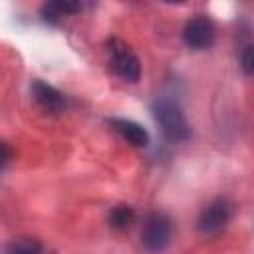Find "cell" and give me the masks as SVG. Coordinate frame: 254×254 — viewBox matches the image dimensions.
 Segmentation results:
<instances>
[{
  "label": "cell",
  "mask_w": 254,
  "mask_h": 254,
  "mask_svg": "<svg viewBox=\"0 0 254 254\" xmlns=\"http://www.w3.org/2000/svg\"><path fill=\"white\" fill-rule=\"evenodd\" d=\"M32 95H34L36 103H38L42 109L50 111V113H58V111H62V109L65 107V101H64V97H62V93H60L56 87L44 83L42 79H36V81L32 83Z\"/></svg>",
  "instance_id": "8992f818"
},
{
  "label": "cell",
  "mask_w": 254,
  "mask_h": 254,
  "mask_svg": "<svg viewBox=\"0 0 254 254\" xmlns=\"http://www.w3.org/2000/svg\"><path fill=\"white\" fill-rule=\"evenodd\" d=\"M109 52L113 58V69L119 77H123L125 81H137L141 75V65H139V58L129 50L127 44H123L121 40H111L109 42Z\"/></svg>",
  "instance_id": "3957f363"
},
{
  "label": "cell",
  "mask_w": 254,
  "mask_h": 254,
  "mask_svg": "<svg viewBox=\"0 0 254 254\" xmlns=\"http://www.w3.org/2000/svg\"><path fill=\"white\" fill-rule=\"evenodd\" d=\"M183 40L189 48L204 50L214 42V24L206 16H194L187 22L183 30Z\"/></svg>",
  "instance_id": "5b68a950"
},
{
  "label": "cell",
  "mask_w": 254,
  "mask_h": 254,
  "mask_svg": "<svg viewBox=\"0 0 254 254\" xmlns=\"http://www.w3.org/2000/svg\"><path fill=\"white\" fill-rule=\"evenodd\" d=\"M10 161V151H8V145L2 143V165L6 167V163Z\"/></svg>",
  "instance_id": "8fae6325"
},
{
  "label": "cell",
  "mask_w": 254,
  "mask_h": 254,
  "mask_svg": "<svg viewBox=\"0 0 254 254\" xmlns=\"http://www.w3.org/2000/svg\"><path fill=\"white\" fill-rule=\"evenodd\" d=\"M171 240V220L163 212H151L141 230V242L149 252H161Z\"/></svg>",
  "instance_id": "7a4b0ae2"
},
{
  "label": "cell",
  "mask_w": 254,
  "mask_h": 254,
  "mask_svg": "<svg viewBox=\"0 0 254 254\" xmlns=\"http://www.w3.org/2000/svg\"><path fill=\"white\" fill-rule=\"evenodd\" d=\"M242 65H244L246 71L254 73V48H248V50L244 52V56H242Z\"/></svg>",
  "instance_id": "30bf717a"
},
{
  "label": "cell",
  "mask_w": 254,
  "mask_h": 254,
  "mask_svg": "<svg viewBox=\"0 0 254 254\" xmlns=\"http://www.w3.org/2000/svg\"><path fill=\"white\" fill-rule=\"evenodd\" d=\"M111 125L131 145H135V147H147L149 145V133L139 123H135L131 119H111Z\"/></svg>",
  "instance_id": "52a82bcc"
},
{
  "label": "cell",
  "mask_w": 254,
  "mask_h": 254,
  "mask_svg": "<svg viewBox=\"0 0 254 254\" xmlns=\"http://www.w3.org/2000/svg\"><path fill=\"white\" fill-rule=\"evenodd\" d=\"M232 216V202L228 198H214L210 200L198 218V230L202 234H214L218 232Z\"/></svg>",
  "instance_id": "277c9868"
},
{
  "label": "cell",
  "mask_w": 254,
  "mask_h": 254,
  "mask_svg": "<svg viewBox=\"0 0 254 254\" xmlns=\"http://www.w3.org/2000/svg\"><path fill=\"white\" fill-rule=\"evenodd\" d=\"M135 220V212L131 206H125V204H119L115 206L111 212H109V224L115 228V230H123L127 226H131V222Z\"/></svg>",
  "instance_id": "ba28073f"
},
{
  "label": "cell",
  "mask_w": 254,
  "mask_h": 254,
  "mask_svg": "<svg viewBox=\"0 0 254 254\" xmlns=\"http://www.w3.org/2000/svg\"><path fill=\"white\" fill-rule=\"evenodd\" d=\"M153 115L163 135L171 141H185L190 135V125L181 107L171 99H157L153 103Z\"/></svg>",
  "instance_id": "6da1fadb"
},
{
  "label": "cell",
  "mask_w": 254,
  "mask_h": 254,
  "mask_svg": "<svg viewBox=\"0 0 254 254\" xmlns=\"http://www.w3.org/2000/svg\"><path fill=\"white\" fill-rule=\"evenodd\" d=\"M10 254H42V252L34 242H18V244H12Z\"/></svg>",
  "instance_id": "9c48e42d"
}]
</instances>
